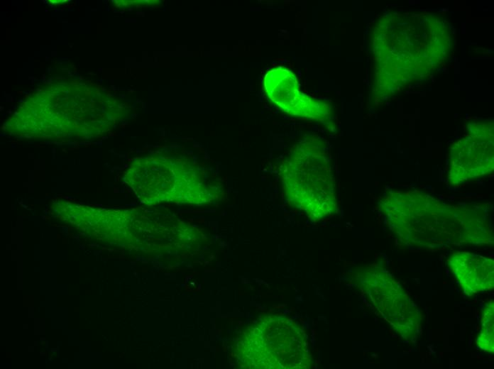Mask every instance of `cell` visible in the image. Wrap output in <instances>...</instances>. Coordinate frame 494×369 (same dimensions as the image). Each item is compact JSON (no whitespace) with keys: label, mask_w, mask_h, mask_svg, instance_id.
<instances>
[{"label":"cell","mask_w":494,"mask_h":369,"mask_svg":"<svg viewBox=\"0 0 494 369\" xmlns=\"http://www.w3.org/2000/svg\"><path fill=\"white\" fill-rule=\"evenodd\" d=\"M324 161L289 160L282 167L285 197L312 219H322L336 206L334 183Z\"/></svg>","instance_id":"1"},{"label":"cell","mask_w":494,"mask_h":369,"mask_svg":"<svg viewBox=\"0 0 494 369\" xmlns=\"http://www.w3.org/2000/svg\"><path fill=\"white\" fill-rule=\"evenodd\" d=\"M366 293L393 327L412 338L418 327V312L401 287L388 275L372 272L365 279Z\"/></svg>","instance_id":"2"},{"label":"cell","mask_w":494,"mask_h":369,"mask_svg":"<svg viewBox=\"0 0 494 369\" xmlns=\"http://www.w3.org/2000/svg\"><path fill=\"white\" fill-rule=\"evenodd\" d=\"M493 260L468 252H456L449 265L461 287L468 295L493 287Z\"/></svg>","instance_id":"3"},{"label":"cell","mask_w":494,"mask_h":369,"mask_svg":"<svg viewBox=\"0 0 494 369\" xmlns=\"http://www.w3.org/2000/svg\"><path fill=\"white\" fill-rule=\"evenodd\" d=\"M477 344L484 351L493 353V303L491 301L484 309Z\"/></svg>","instance_id":"4"}]
</instances>
